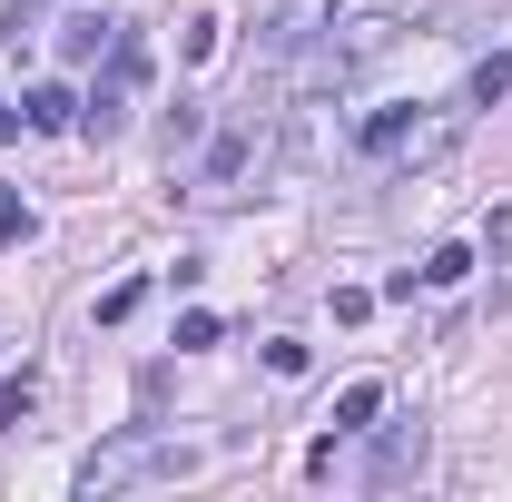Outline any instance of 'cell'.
Instances as JSON below:
<instances>
[{"mask_svg":"<svg viewBox=\"0 0 512 502\" xmlns=\"http://www.w3.org/2000/svg\"><path fill=\"white\" fill-rule=\"evenodd\" d=\"M138 79H148V50L119 30V40H109V69H99V89L79 99V128H89V138H119V128H128V99H138Z\"/></svg>","mask_w":512,"mask_h":502,"instance_id":"7a4b0ae2","label":"cell"},{"mask_svg":"<svg viewBox=\"0 0 512 502\" xmlns=\"http://www.w3.org/2000/svg\"><path fill=\"white\" fill-rule=\"evenodd\" d=\"M40 10H50V0H10V30H20V20H40Z\"/></svg>","mask_w":512,"mask_h":502,"instance_id":"ac0fdd59","label":"cell"},{"mask_svg":"<svg viewBox=\"0 0 512 502\" xmlns=\"http://www.w3.org/2000/svg\"><path fill=\"white\" fill-rule=\"evenodd\" d=\"M20 119L40 128V138H60V128H79V99H69L60 79H40V89H30V99H20Z\"/></svg>","mask_w":512,"mask_h":502,"instance_id":"5b68a950","label":"cell"},{"mask_svg":"<svg viewBox=\"0 0 512 502\" xmlns=\"http://www.w3.org/2000/svg\"><path fill=\"white\" fill-rule=\"evenodd\" d=\"M483 256H493V266H503V256H512V207H503V217H493V227H483Z\"/></svg>","mask_w":512,"mask_h":502,"instance_id":"e0dca14e","label":"cell"},{"mask_svg":"<svg viewBox=\"0 0 512 502\" xmlns=\"http://www.w3.org/2000/svg\"><path fill=\"white\" fill-rule=\"evenodd\" d=\"M30 237V207H20V188H0V247H20Z\"/></svg>","mask_w":512,"mask_h":502,"instance_id":"2e32d148","label":"cell"},{"mask_svg":"<svg viewBox=\"0 0 512 502\" xmlns=\"http://www.w3.org/2000/svg\"><path fill=\"white\" fill-rule=\"evenodd\" d=\"M375 414H384V384H375V375H365V384H345V394H335V434H365Z\"/></svg>","mask_w":512,"mask_h":502,"instance_id":"8992f818","label":"cell"},{"mask_svg":"<svg viewBox=\"0 0 512 502\" xmlns=\"http://www.w3.org/2000/svg\"><path fill=\"white\" fill-rule=\"evenodd\" d=\"M119 30H128V20H69V30H60V60H99Z\"/></svg>","mask_w":512,"mask_h":502,"instance_id":"9c48e42d","label":"cell"},{"mask_svg":"<svg viewBox=\"0 0 512 502\" xmlns=\"http://www.w3.org/2000/svg\"><path fill=\"white\" fill-rule=\"evenodd\" d=\"M20 128H30V119H20V109H0V138H20Z\"/></svg>","mask_w":512,"mask_h":502,"instance_id":"d6986e66","label":"cell"},{"mask_svg":"<svg viewBox=\"0 0 512 502\" xmlns=\"http://www.w3.org/2000/svg\"><path fill=\"white\" fill-rule=\"evenodd\" d=\"M138 296H148L138 276H128V286H109V296H99V325H128V315H138Z\"/></svg>","mask_w":512,"mask_h":502,"instance_id":"5bb4252c","label":"cell"},{"mask_svg":"<svg viewBox=\"0 0 512 502\" xmlns=\"http://www.w3.org/2000/svg\"><path fill=\"white\" fill-rule=\"evenodd\" d=\"M188 473H197V443L119 434V443H99V453L79 463V493H89V502H109V493H128V483H188Z\"/></svg>","mask_w":512,"mask_h":502,"instance_id":"6da1fadb","label":"cell"},{"mask_svg":"<svg viewBox=\"0 0 512 502\" xmlns=\"http://www.w3.org/2000/svg\"><path fill=\"white\" fill-rule=\"evenodd\" d=\"M30 404H40V384H30V375L0 384V434H20V424H30Z\"/></svg>","mask_w":512,"mask_h":502,"instance_id":"8fae6325","label":"cell"},{"mask_svg":"<svg viewBox=\"0 0 512 502\" xmlns=\"http://www.w3.org/2000/svg\"><path fill=\"white\" fill-rule=\"evenodd\" d=\"M473 276V247H434L424 256V286H463Z\"/></svg>","mask_w":512,"mask_h":502,"instance_id":"7c38bea8","label":"cell"},{"mask_svg":"<svg viewBox=\"0 0 512 502\" xmlns=\"http://www.w3.org/2000/svg\"><path fill=\"white\" fill-rule=\"evenodd\" d=\"M306 365H316V355H306L296 335H276V345H266V375H306Z\"/></svg>","mask_w":512,"mask_h":502,"instance_id":"9a60e30c","label":"cell"},{"mask_svg":"<svg viewBox=\"0 0 512 502\" xmlns=\"http://www.w3.org/2000/svg\"><path fill=\"white\" fill-rule=\"evenodd\" d=\"M424 473V424H384L375 453H365V493H394V483H414Z\"/></svg>","mask_w":512,"mask_h":502,"instance_id":"3957f363","label":"cell"},{"mask_svg":"<svg viewBox=\"0 0 512 502\" xmlns=\"http://www.w3.org/2000/svg\"><path fill=\"white\" fill-rule=\"evenodd\" d=\"M247 158H256V119H237L217 148H207V188H237V178H247Z\"/></svg>","mask_w":512,"mask_h":502,"instance_id":"277c9868","label":"cell"},{"mask_svg":"<svg viewBox=\"0 0 512 502\" xmlns=\"http://www.w3.org/2000/svg\"><path fill=\"white\" fill-rule=\"evenodd\" d=\"M453 128H463V109H453V119H424L414 138H404V148H394V158H404V168H434V158L453 148Z\"/></svg>","mask_w":512,"mask_h":502,"instance_id":"52a82bcc","label":"cell"},{"mask_svg":"<svg viewBox=\"0 0 512 502\" xmlns=\"http://www.w3.org/2000/svg\"><path fill=\"white\" fill-rule=\"evenodd\" d=\"M355 138H365V158H394V148L414 138V109H375V119L355 128Z\"/></svg>","mask_w":512,"mask_h":502,"instance_id":"ba28073f","label":"cell"},{"mask_svg":"<svg viewBox=\"0 0 512 502\" xmlns=\"http://www.w3.org/2000/svg\"><path fill=\"white\" fill-rule=\"evenodd\" d=\"M493 99H512V60H483L463 79V109H493Z\"/></svg>","mask_w":512,"mask_h":502,"instance_id":"30bf717a","label":"cell"},{"mask_svg":"<svg viewBox=\"0 0 512 502\" xmlns=\"http://www.w3.org/2000/svg\"><path fill=\"white\" fill-rule=\"evenodd\" d=\"M207 345H217V315L188 306V315H178V355H207Z\"/></svg>","mask_w":512,"mask_h":502,"instance_id":"4fadbf2b","label":"cell"}]
</instances>
